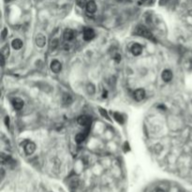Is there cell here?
<instances>
[{"mask_svg":"<svg viewBox=\"0 0 192 192\" xmlns=\"http://www.w3.org/2000/svg\"><path fill=\"white\" fill-rule=\"evenodd\" d=\"M136 34L141 37L146 38L148 40H153V34L143 26H139L136 28Z\"/></svg>","mask_w":192,"mask_h":192,"instance_id":"1","label":"cell"},{"mask_svg":"<svg viewBox=\"0 0 192 192\" xmlns=\"http://www.w3.org/2000/svg\"><path fill=\"white\" fill-rule=\"evenodd\" d=\"M77 122H78L79 125L83 127H89L91 125V118L87 115H81L80 117H78L77 119Z\"/></svg>","mask_w":192,"mask_h":192,"instance_id":"2","label":"cell"},{"mask_svg":"<svg viewBox=\"0 0 192 192\" xmlns=\"http://www.w3.org/2000/svg\"><path fill=\"white\" fill-rule=\"evenodd\" d=\"M96 34L95 31L92 29V28H84V40L86 41H90L92 40L95 38Z\"/></svg>","mask_w":192,"mask_h":192,"instance_id":"3","label":"cell"},{"mask_svg":"<svg viewBox=\"0 0 192 192\" xmlns=\"http://www.w3.org/2000/svg\"><path fill=\"white\" fill-rule=\"evenodd\" d=\"M89 127H86L87 128H86L84 132H80L76 135L75 140H76L77 143H81L86 139V137H87V135H88V132H89Z\"/></svg>","mask_w":192,"mask_h":192,"instance_id":"4","label":"cell"},{"mask_svg":"<svg viewBox=\"0 0 192 192\" xmlns=\"http://www.w3.org/2000/svg\"><path fill=\"white\" fill-rule=\"evenodd\" d=\"M133 97H134V99L137 100V101H142V100L145 98V90L142 88L137 89L135 92H134Z\"/></svg>","mask_w":192,"mask_h":192,"instance_id":"5","label":"cell"},{"mask_svg":"<svg viewBox=\"0 0 192 192\" xmlns=\"http://www.w3.org/2000/svg\"><path fill=\"white\" fill-rule=\"evenodd\" d=\"M35 42H36V45L40 48H42L44 47L45 44H46V38L44 35L42 34H38L36 36V38H35Z\"/></svg>","mask_w":192,"mask_h":192,"instance_id":"6","label":"cell"},{"mask_svg":"<svg viewBox=\"0 0 192 192\" xmlns=\"http://www.w3.org/2000/svg\"><path fill=\"white\" fill-rule=\"evenodd\" d=\"M62 69V65L58 60H52L51 63V70L54 73H59Z\"/></svg>","mask_w":192,"mask_h":192,"instance_id":"7","label":"cell"},{"mask_svg":"<svg viewBox=\"0 0 192 192\" xmlns=\"http://www.w3.org/2000/svg\"><path fill=\"white\" fill-rule=\"evenodd\" d=\"M36 151V145L33 142H27L25 145V152L26 155H32Z\"/></svg>","mask_w":192,"mask_h":192,"instance_id":"8","label":"cell"},{"mask_svg":"<svg viewBox=\"0 0 192 192\" xmlns=\"http://www.w3.org/2000/svg\"><path fill=\"white\" fill-rule=\"evenodd\" d=\"M86 11H87L88 13H91V14H93L95 13L96 11H97V4H96L95 1H93V0H90V1L87 2V4H86Z\"/></svg>","mask_w":192,"mask_h":192,"instance_id":"9","label":"cell"},{"mask_svg":"<svg viewBox=\"0 0 192 192\" xmlns=\"http://www.w3.org/2000/svg\"><path fill=\"white\" fill-rule=\"evenodd\" d=\"M172 77H174V75H172V72L170 70V69H165V70H163V72L161 74V78L162 80L164 81H171L172 79Z\"/></svg>","mask_w":192,"mask_h":192,"instance_id":"10","label":"cell"},{"mask_svg":"<svg viewBox=\"0 0 192 192\" xmlns=\"http://www.w3.org/2000/svg\"><path fill=\"white\" fill-rule=\"evenodd\" d=\"M131 52L136 56L140 55L142 52V47L139 44V43H134L131 47Z\"/></svg>","mask_w":192,"mask_h":192,"instance_id":"11","label":"cell"},{"mask_svg":"<svg viewBox=\"0 0 192 192\" xmlns=\"http://www.w3.org/2000/svg\"><path fill=\"white\" fill-rule=\"evenodd\" d=\"M64 40L66 41H71L75 37V34H74V31L71 30V29H66L65 32H64Z\"/></svg>","mask_w":192,"mask_h":192,"instance_id":"12","label":"cell"},{"mask_svg":"<svg viewBox=\"0 0 192 192\" xmlns=\"http://www.w3.org/2000/svg\"><path fill=\"white\" fill-rule=\"evenodd\" d=\"M11 102H12V106L14 107V109L18 110V111H19V110H21L23 107V101L21 98H13L11 100Z\"/></svg>","mask_w":192,"mask_h":192,"instance_id":"13","label":"cell"},{"mask_svg":"<svg viewBox=\"0 0 192 192\" xmlns=\"http://www.w3.org/2000/svg\"><path fill=\"white\" fill-rule=\"evenodd\" d=\"M23 41L21 40H19V38H15V40H13L12 43H11V46L13 49L15 50H20L21 48L23 47Z\"/></svg>","mask_w":192,"mask_h":192,"instance_id":"14","label":"cell"},{"mask_svg":"<svg viewBox=\"0 0 192 192\" xmlns=\"http://www.w3.org/2000/svg\"><path fill=\"white\" fill-rule=\"evenodd\" d=\"M113 117H114V119L116 120V121H117L119 124H124L125 120H124V118H123L122 115L120 114L119 113H113Z\"/></svg>","mask_w":192,"mask_h":192,"instance_id":"15","label":"cell"},{"mask_svg":"<svg viewBox=\"0 0 192 192\" xmlns=\"http://www.w3.org/2000/svg\"><path fill=\"white\" fill-rule=\"evenodd\" d=\"M69 186H70V188H72V189H75V188H78V186H79V180H78V178L71 179L70 182H69Z\"/></svg>","mask_w":192,"mask_h":192,"instance_id":"16","label":"cell"},{"mask_svg":"<svg viewBox=\"0 0 192 192\" xmlns=\"http://www.w3.org/2000/svg\"><path fill=\"white\" fill-rule=\"evenodd\" d=\"M63 102L65 104H70L72 102V98H71V96L69 94H65L63 96Z\"/></svg>","mask_w":192,"mask_h":192,"instance_id":"17","label":"cell"},{"mask_svg":"<svg viewBox=\"0 0 192 192\" xmlns=\"http://www.w3.org/2000/svg\"><path fill=\"white\" fill-rule=\"evenodd\" d=\"M9 45L8 44H6L5 45L3 48H2V51H1V54L5 56V57H7L8 55H9Z\"/></svg>","mask_w":192,"mask_h":192,"instance_id":"18","label":"cell"},{"mask_svg":"<svg viewBox=\"0 0 192 192\" xmlns=\"http://www.w3.org/2000/svg\"><path fill=\"white\" fill-rule=\"evenodd\" d=\"M76 3L80 8H84V7H86L87 0H76Z\"/></svg>","mask_w":192,"mask_h":192,"instance_id":"19","label":"cell"},{"mask_svg":"<svg viewBox=\"0 0 192 192\" xmlns=\"http://www.w3.org/2000/svg\"><path fill=\"white\" fill-rule=\"evenodd\" d=\"M58 42H59V41H58V40H56V38H55V40H54L52 41L51 48H52V51L55 50L56 48H57V46H58Z\"/></svg>","mask_w":192,"mask_h":192,"instance_id":"20","label":"cell"},{"mask_svg":"<svg viewBox=\"0 0 192 192\" xmlns=\"http://www.w3.org/2000/svg\"><path fill=\"white\" fill-rule=\"evenodd\" d=\"M87 91H88V93L89 94H94L95 93V91H96V89H95V86L91 84H88V86H87Z\"/></svg>","mask_w":192,"mask_h":192,"instance_id":"21","label":"cell"},{"mask_svg":"<svg viewBox=\"0 0 192 192\" xmlns=\"http://www.w3.org/2000/svg\"><path fill=\"white\" fill-rule=\"evenodd\" d=\"M1 36H2L1 38H2L3 40L7 38V36H8V29H7V28H4V29H3V31L1 33Z\"/></svg>","mask_w":192,"mask_h":192,"instance_id":"22","label":"cell"},{"mask_svg":"<svg viewBox=\"0 0 192 192\" xmlns=\"http://www.w3.org/2000/svg\"><path fill=\"white\" fill-rule=\"evenodd\" d=\"M5 124H6L7 128L9 127V116H6V117H5Z\"/></svg>","mask_w":192,"mask_h":192,"instance_id":"23","label":"cell"},{"mask_svg":"<svg viewBox=\"0 0 192 192\" xmlns=\"http://www.w3.org/2000/svg\"><path fill=\"white\" fill-rule=\"evenodd\" d=\"M0 60H1V66L4 67L5 66V56L1 54V56H0Z\"/></svg>","mask_w":192,"mask_h":192,"instance_id":"24","label":"cell"},{"mask_svg":"<svg viewBox=\"0 0 192 192\" xmlns=\"http://www.w3.org/2000/svg\"><path fill=\"white\" fill-rule=\"evenodd\" d=\"M156 192H165V191H164V190H162V189H160V188H158V189L156 190Z\"/></svg>","mask_w":192,"mask_h":192,"instance_id":"25","label":"cell"},{"mask_svg":"<svg viewBox=\"0 0 192 192\" xmlns=\"http://www.w3.org/2000/svg\"><path fill=\"white\" fill-rule=\"evenodd\" d=\"M11 1H12V0H6V2H11Z\"/></svg>","mask_w":192,"mask_h":192,"instance_id":"26","label":"cell"},{"mask_svg":"<svg viewBox=\"0 0 192 192\" xmlns=\"http://www.w3.org/2000/svg\"><path fill=\"white\" fill-rule=\"evenodd\" d=\"M142 2H146V1H148V0H142Z\"/></svg>","mask_w":192,"mask_h":192,"instance_id":"27","label":"cell"}]
</instances>
